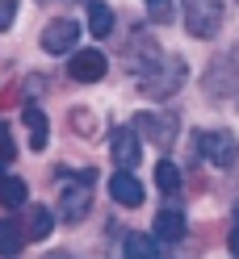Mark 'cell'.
Instances as JSON below:
<instances>
[{
  "label": "cell",
  "mask_w": 239,
  "mask_h": 259,
  "mask_svg": "<svg viewBox=\"0 0 239 259\" xmlns=\"http://www.w3.org/2000/svg\"><path fill=\"white\" fill-rule=\"evenodd\" d=\"M181 84H185V63H181V59H164V55H159L155 63H147V67L139 71V88H143V96H155V101L172 96Z\"/></svg>",
  "instance_id": "1"
},
{
  "label": "cell",
  "mask_w": 239,
  "mask_h": 259,
  "mask_svg": "<svg viewBox=\"0 0 239 259\" xmlns=\"http://www.w3.org/2000/svg\"><path fill=\"white\" fill-rule=\"evenodd\" d=\"M134 130H139V134L147 138V142H155V147H164V151H168L172 142L181 138V117H177V113H172V109L139 113V117H134Z\"/></svg>",
  "instance_id": "2"
},
{
  "label": "cell",
  "mask_w": 239,
  "mask_h": 259,
  "mask_svg": "<svg viewBox=\"0 0 239 259\" xmlns=\"http://www.w3.org/2000/svg\"><path fill=\"white\" fill-rule=\"evenodd\" d=\"M185 5V29L193 38H218L222 29V0H181Z\"/></svg>",
  "instance_id": "3"
},
{
  "label": "cell",
  "mask_w": 239,
  "mask_h": 259,
  "mask_svg": "<svg viewBox=\"0 0 239 259\" xmlns=\"http://www.w3.org/2000/svg\"><path fill=\"white\" fill-rule=\"evenodd\" d=\"M193 142H197V151L210 159L214 167H235V159H239V138L231 134V130H197Z\"/></svg>",
  "instance_id": "4"
},
{
  "label": "cell",
  "mask_w": 239,
  "mask_h": 259,
  "mask_svg": "<svg viewBox=\"0 0 239 259\" xmlns=\"http://www.w3.org/2000/svg\"><path fill=\"white\" fill-rule=\"evenodd\" d=\"M76 42H80V25L72 17H55L51 25L42 29V51L46 55H72Z\"/></svg>",
  "instance_id": "5"
},
{
  "label": "cell",
  "mask_w": 239,
  "mask_h": 259,
  "mask_svg": "<svg viewBox=\"0 0 239 259\" xmlns=\"http://www.w3.org/2000/svg\"><path fill=\"white\" fill-rule=\"evenodd\" d=\"M206 96L210 101H235V63H231V55L210 63V71H206Z\"/></svg>",
  "instance_id": "6"
},
{
  "label": "cell",
  "mask_w": 239,
  "mask_h": 259,
  "mask_svg": "<svg viewBox=\"0 0 239 259\" xmlns=\"http://www.w3.org/2000/svg\"><path fill=\"white\" fill-rule=\"evenodd\" d=\"M88 209H92V184H80V180H76V184L59 197V209H55V213L67 222V226H76V222L88 218Z\"/></svg>",
  "instance_id": "7"
},
{
  "label": "cell",
  "mask_w": 239,
  "mask_h": 259,
  "mask_svg": "<svg viewBox=\"0 0 239 259\" xmlns=\"http://www.w3.org/2000/svg\"><path fill=\"white\" fill-rule=\"evenodd\" d=\"M109 159H114L118 167H126V171L139 163V130L134 125H118L114 134H109Z\"/></svg>",
  "instance_id": "8"
},
{
  "label": "cell",
  "mask_w": 239,
  "mask_h": 259,
  "mask_svg": "<svg viewBox=\"0 0 239 259\" xmlns=\"http://www.w3.org/2000/svg\"><path fill=\"white\" fill-rule=\"evenodd\" d=\"M105 55L101 51H76L72 55V63H67V71H72V79L76 84H97V79H105Z\"/></svg>",
  "instance_id": "9"
},
{
  "label": "cell",
  "mask_w": 239,
  "mask_h": 259,
  "mask_svg": "<svg viewBox=\"0 0 239 259\" xmlns=\"http://www.w3.org/2000/svg\"><path fill=\"white\" fill-rule=\"evenodd\" d=\"M159 242H181L185 238V209L181 205H164L155 213V230H151Z\"/></svg>",
  "instance_id": "10"
},
{
  "label": "cell",
  "mask_w": 239,
  "mask_h": 259,
  "mask_svg": "<svg viewBox=\"0 0 239 259\" xmlns=\"http://www.w3.org/2000/svg\"><path fill=\"white\" fill-rule=\"evenodd\" d=\"M109 197H114L118 205H126V209H134V205H143V184L126 167H118L114 176H109Z\"/></svg>",
  "instance_id": "11"
},
{
  "label": "cell",
  "mask_w": 239,
  "mask_h": 259,
  "mask_svg": "<svg viewBox=\"0 0 239 259\" xmlns=\"http://www.w3.org/2000/svg\"><path fill=\"white\" fill-rule=\"evenodd\" d=\"M21 121L29 130V151H46V142H51V121H46V113L38 105H25L21 109Z\"/></svg>",
  "instance_id": "12"
},
{
  "label": "cell",
  "mask_w": 239,
  "mask_h": 259,
  "mask_svg": "<svg viewBox=\"0 0 239 259\" xmlns=\"http://www.w3.org/2000/svg\"><path fill=\"white\" fill-rule=\"evenodd\" d=\"M159 251H164V242L155 234H126L122 238V255L126 259H155Z\"/></svg>",
  "instance_id": "13"
},
{
  "label": "cell",
  "mask_w": 239,
  "mask_h": 259,
  "mask_svg": "<svg viewBox=\"0 0 239 259\" xmlns=\"http://www.w3.org/2000/svg\"><path fill=\"white\" fill-rule=\"evenodd\" d=\"M114 9H109V5H101V0H92V5H88V34L92 38H109V34H114Z\"/></svg>",
  "instance_id": "14"
},
{
  "label": "cell",
  "mask_w": 239,
  "mask_h": 259,
  "mask_svg": "<svg viewBox=\"0 0 239 259\" xmlns=\"http://www.w3.org/2000/svg\"><path fill=\"white\" fill-rule=\"evenodd\" d=\"M25 238H29V234H25L13 218H0V255H17V251L25 247Z\"/></svg>",
  "instance_id": "15"
},
{
  "label": "cell",
  "mask_w": 239,
  "mask_h": 259,
  "mask_svg": "<svg viewBox=\"0 0 239 259\" xmlns=\"http://www.w3.org/2000/svg\"><path fill=\"white\" fill-rule=\"evenodd\" d=\"M25 197H29V188H25L21 176H5V184H0V205L5 209H21Z\"/></svg>",
  "instance_id": "16"
},
{
  "label": "cell",
  "mask_w": 239,
  "mask_h": 259,
  "mask_svg": "<svg viewBox=\"0 0 239 259\" xmlns=\"http://www.w3.org/2000/svg\"><path fill=\"white\" fill-rule=\"evenodd\" d=\"M55 226V209L51 205H29V238H46Z\"/></svg>",
  "instance_id": "17"
},
{
  "label": "cell",
  "mask_w": 239,
  "mask_h": 259,
  "mask_svg": "<svg viewBox=\"0 0 239 259\" xmlns=\"http://www.w3.org/2000/svg\"><path fill=\"white\" fill-rule=\"evenodd\" d=\"M155 184L164 192H177L181 188V167L172 163V159H159V163H155Z\"/></svg>",
  "instance_id": "18"
},
{
  "label": "cell",
  "mask_w": 239,
  "mask_h": 259,
  "mask_svg": "<svg viewBox=\"0 0 239 259\" xmlns=\"http://www.w3.org/2000/svg\"><path fill=\"white\" fill-rule=\"evenodd\" d=\"M143 5H147V17L155 25H168L172 21V0H143Z\"/></svg>",
  "instance_id": "19"
},
{
  "label": "cell",
  "mask_w": 239,
  "mask_h": 259,
  "mask_svg": "<svg viewBox=\"0 0 239 259\" xmlns=\"http://www.w3.org/2000/svg\"><path fill=\"white\" fill-rule=\"evenodd\" d=\"M13 155H17V147H13V130H9V121H0V163H13Z\"/></svg>",
  "instance_id": "20"
},
{
  "label": "cell",
  "mask_w": 239,
  "mask_h": 259,
  "mask_svg": "<svg viewBox=\"0 0 239 259\" xmlns=\"http://www.w3.org/2000/svg\"><path fill=\"white\" fill-rule=\"evenodd\" d=\"M13 17H17V0H0V34L13 25Z\"/></svg>",
  "instance_id": "21"
},
{
  "label": "cell",
  "mask_w": 239,
  "mask_h": 259,
  "mask_svg": "<svg viewBox=\"0 0 239 259\" xmlns=\"http://www.w3.org/2000/svg\"><path fill=\"white\" fill-rule=\"evenodd\" d=\"M231 63H235V101H239V46L231 51Z\"/></svg>",
  "instance_id": "22"
},
{
  "label": "cell",
  "mask_w": 239,
  "mask_h": 259,
  "mask_svg": "<svg viewBox=\"0 0 239 259\" xmlns=\"http://www.w3.org/2000/svg\"><path fill=\"white\" fill-rule=\"evenodd\" d=\"M227 247H231V255H239V226L231 230V238H227Z\"/></svg>",
  "instance_id": "23"
},
{
  "label": "cell",
  "mask_w": 239,
  "mask_h": 259,
  "mask_svg": "<svg viewBox=\"0 0 239 259\" xmlns=\"http://www.w3.org/2000/svg\"><path fill=\"white\" fill-rule=\"evenodd\" d=\"M0 184H5V163H0Z\"/></svg>",
  "instance_id": "24"
},
{
  "label": "cell",
  "mask_w": 239,
  "mask_h": 259,
  "mask_svg": "<svg viewBox=\"0 0 239 259\" xmlns=\"http://www.w3.org/2000/svg\"><path fill=\"white\" fill-rule=\"evenodd\" d=\"M235 222H239V201H235Z\"/></svg>",
  "instance_id": "25"
},
{
  "label": "cell",
  "mask_w": 239,
  "mask_h": 259,
  "mask_svg": "<svg viewBox=\"0 0 239 259\" xmlns=\"http://www.w3.org/2000/svg\"><path fill=\"white\" fill-rule=\"evenodd\" d=\"M84 5H88V0H84Z\"/></svg>",
  "instance_id": "26"
}]
</instances>
